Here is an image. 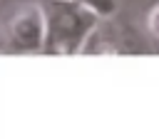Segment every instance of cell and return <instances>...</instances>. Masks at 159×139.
<instances>
[{
	"label": "cell",
	"mask_w": 159,
	"mask_h": 139,
	"mask_svg": "<svg viewBox=\"0 0 159 139\" xmlns=\"http://www.w3.org/2000/svg\"><path fill=\"white\" fill-rule=\"evenodd\" d=\"M42 52L45 55H80L97 15L75 0H42Z\"/></svg>",
	"instance_id": "6da1fadb"
},
{
	"label": "cell",
	"mask_w": 159,
	"mask_h": 139,
	"mask_svg": "<svg viewBox=\"0 0 159 139\" xmlns=\"http://www.w3.org/2000/svg\"><path fill=\"white\" fill-rule=\"evenodd\" d=\"M149 45L139 27L119 12L99 17L80 55H144Z\"/></svg>",
	"instance_id": "7a4b0ae2"
},
{
	"label": "cell",
	"mask_w": 159,
	"mask_h": 139,
	"mask_svg": "<svg viewBox=\"0 0 159 139\" xmlns=\"http://www.w3.org/2000/svg\"><path fill=\"white\" fill-rule=\"evenodd\" d=\"M0 35H2V47L7 52H20V55L42 52V7H40V2L15 5L2 20Z\"/></svg>",
	"instance_id": "3957f363"
},
{
	"label": "cell",
	"mask_w": 159,
	"mask_h": 139,
	"mask_svg": "<svg viewBox=\"0 0 159 139\" xmlns=\"http://www.w3.org/2000/svg\"><path fill=\"white\" fill-rule=\"evenodd\" d=\"M84 7H89L97 17H109L114 12H119V0H75Z\"/></svg>",
	"instance_id": "277c9868"
},
{
	"label": "cell",
	"mask_w": 159,
	"mask_h": 139,
	"mask_svg": "<svg viewBox=\"0 0 159 139\" xmlns=\"http://www.w3.org/2000/svg\"><path fill=\"white\" fill-rule=\"evenodd\" d=\"M144 30L149 37L159 40V2H154L149 10H147V17H144Z\"/></svg>",
	"instance_id": "5b68a950"
}]
</instances>
